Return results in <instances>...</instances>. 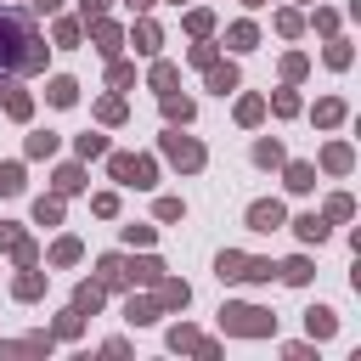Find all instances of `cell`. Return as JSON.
I'll return each mask as SVG.
<instances>
[{"instance_id": "cell-27", "label": "cell", "mask_w": 361, "mask_h": 361, "mask_svg": "<svg viewBox=\"0 0 361 361\" xmlns=\"http://www.w3.org/2000/svg\"><path fill=\"white\" fill-rule=\"evenodd\" d=\"M79 186H85V180H79V169H73V164H68V169H56V192H79Z\"/></svg>"}, {"instance_id": "cell-8", "label": "cell", "mask_w": 361, "mask_h": 361, "mask_svg": "<svg viewBox=\"0 0 361 361\" xmlns=\"http://www.w3.org/2000/svg\"><path fill=\"white\" fill-rule=\"evenodd\" d=\"M90 39H96V45H102V51H107V56H113V51H118V28H113V23H107V17H90Z\"/></svg>"}, {"instance_id": "cell-16", "label": "cell", "mask_w": 361, "mask_h": 361, "mask_svg": "<svg viewBox=\"0 0 361 361\" xmlns=\"http://www.w3.org/2000/svg\"><path fill=\"white\" fill-rule=\"evenodd\" d=\"M96 305H102V282H85V288L73 293V310L85 316V310H96Z\"/></svg>"}, {"instance_id": "cell-29", "label": "cell", "mask_w": 361, "mask_h": 361, "mask_svg": "<svg viewBox=\"0 0 361 361\" xmlns=\"http://www.w3.org/2000/svg\"><path fill=\"white\" fill-rule=\"evenodd\" d=\"M96 113H102V118H107V124H118V118H124V102H118V96H107V102H102V107H96Z\"/></svg>"}, {"instance_id": "cell-36", "label": "cell", "mask_w": 361, "mask_h": 361, "mask_svg": "<svg viewBox=\"0 0 361 361\" xmlns=\"http://www.w3.org/2000/svg\"><path fill=\"white\" fill-rule=\"evenodd\" d=\"M276 113H299V96L293 90H276Z\"/></svg>"}, {"instance_id": "cell-19", "label": "cell", "mask_w": 361, "mask_h": 361, "mask_svg": "<svg viewBox=\"0 0 361 361\" xmlns=\"http://www.w3.org/2000/svg\"><path fill=\"white\" fill-rule=\"evenodd\" d=\"M34 220H39V226H56V220H62V203H56V197H39Z\"/></svg>"}, {"instance_id": "cell-24", "label": "cell", "mask_w": 361, "mask_h": 361, "mask_svg": "<svg viewBox=\"0 0 361 361\" xmlns=\"http://www.w3.org/2000/svg\"><path fill=\"white\" fill-rule=\"evenodd\" d=\"M254 39H259V34H254V23H237V28H231V45H237V51H248Z\"/></svg>"}, {"instance_id": "cell-39", "label": "cell", "mask_w": 361, "mask_h": 361, "mask_svg": "<svg viewBox=\"0 0 361 361\" xmlns=\"http://www.w3.org/2000/svg\"><path fill=\"white\" fill-rule=\"evenodd\" d=\"M34 6H39V11H56V6H62V0H34Z\"/></svg>"}, {"instance_id": "cell-23", "label": "cell", "mask_w": 361, "mask_h": 361, "mask_svg": "<svg viewBox=\"0 0 361 361\" xmlns=\"http://www.w3.org/2000/svg\"><path fill=\"white\" fill-rule=\"evenodd\" d=\"M51 259H56V265H73V259H79V243H73V237H62V243L51 248Z\"/></svg>"}, {"instance_id": "cell-33", "label": "cell", "mask_w": 361, "mask_h": 361, "mask_svg": "<svg viewBox=\"0 0 361 361\" xmlns=\"http://www.w3.org/2000/svg\"><path fill=\"white\" fill-rule=\"evenodd\" d=\"M79 152H85V158H96V152H107V141H102V135H79Z\"/></svg>"}, {"instance_id": "cell-5", "label": "cell", "mask_w": 361, "mask_h": 361, "mask_svg": "<svg viewBox=\"0 0 361 361\" xmlns=\"http://www.w3.org/2000/svg\"><path fill=\"white\" fill-rule=\"evenodd\" d=\"M164 152H169V164H180V169H197V164H203V147L186 141V135H164Z\"/></svg>"}, {"instance_id": "cell-20", "label": "cell", "mask_w": 361, "mask_h": 361, "mask_svg": "<svg viewBox=\"0 0 361 361\" xmlns=\"http://www.w3.org/2000/svg\"><path fill=\"white\" fill-rule=\"evenodd\" d=\"M0 192H6V197L23 192V169H17V164H0Z\"/></svg>"}, {"instance_id": "cell-10", "label": "cell", "mask_w": 361, "mask_h": 361, "mask_svg": "<svg viewBox=\"0 0 361 361\" xmlns=\"http://www.w3.org/2000/svg\"><path fill=\"white\" fill-rule=\"evenodd\" d=\"M169 344H175V350H197V355H214V344H209V338H197L192 327H175V333H169Z\"/></svg>"}, {"instance_id": "cell-4", "label": "cell", "mask_w": 361, "mask_h": 361, "mask_svg": "<svg viewBox=\"0 0 361 361\" xmlns=\"http://www.w3.org/2000/svg\"><path fill=\"white\" fill-rule=\"evenodd\" d=\"M113 175L124 186H152V164L147 158H130V152H113Z\"/></svg>"}, {"instance_id": "cell-26", "label": "cell", "mask_w": 361, "mask_h": 361, "mask_svg": "<svg viewBox=\"0 0 361 361\" xmlns=\"http://www.w3.org/2000/svg\"><path fill=\"white\" fill-rule=\"evenodd\" d=\"M338 118H344V102H322L316 107V124H338Z\"/></svg>"}, {"instance_id": "cell-14", "label": "cell", "mask_w": 361, "mask_h": 361, "mask_svg": "<svg viewBox=\"0 0 361 361\" xmlns=\"http://www.w3.org/2000/svg\"><path fill=\"white\" fill-rule=\"evenodd\" d=\"M51 102H56V107H73V102H79V85H73V79H51Z\"/></svg>"}, {"instance_id": "cell-15", "label": "cell", "mask_w": 361, "mask_h": 361, "mask_svg": "<svg viewBox=\"0 0 361 361\" xmlns=\"http://www.w3.org/2000/svg\"><path fill=\"white\" fill-rule=\"evenodd\" d=\"M276 276L299 288V282H310V259H288V265H276Z\"/></svg>"}, {"instance_id": "cell-40", "label": "cell", "mask_w": 361, "mask_h": 361, "mask_svg": "<svg viewBox=\"0 0 361 361\" xmlns=\"http://www.w3.org/2000/svg\"><path fill=\"white\" fill-rule=\"evenodd\" d=\"M248 6H259V0H248Z\"/></svg>"}, {"instance_id": "cell-30", "label": "cell", "mask_w": 361, "mask_h": 361, "mask_svg": "<svg viewBox=\"0 0 361 361\" xmlns=\"http://www.w3.org/2000/svg\"><path fill=\"white\" fill-rule=\"evenodd\" d=\"M28 152H34V158H45V152H56V135H28Z\"/></svg>"}, {"instance_id": "cell-31", "label": "cell", "mask_w": 361, "mask_h": 361, "mask_svg": "<svg viewBox=\"0 0 361 361\" xmlns=\"http://www.w3.org/2000/svg\"><path fill=\"white\" fill-rule=\"evenodd\" d=\"M158 316V305H147V299H130V322H152Z\"/></svg>"}, {"instance_id": "cell-11", "label": "cell", "mask_w": 361, "mask_h": 361, "mask_svg": "<svg viewBox=\"0 0 361 361\" xmlns=\"http://www.w3.org/2000/svg\"><path fill=\"white\" fill-rule=\"evenodd\" d=\"M322 169H327V175H344V169H350V147H344V141H333V147L322 152Z\"/></svg>"}, {"instance_id": "cell-21", "label": "cell", "mask_w": 361, "mask_h": 361, "mask_svg": "<svg viewBox=\"0 0 361 361\" xmlns=\"http://www.w3.org/2000/svg\"><path fill=\"white\" fill-rule=\"evenodd\" d=\"M164 113H169V118H180V124H186V118H192V102H186V96H164Z\"/></svg>"}, {"instance_id": "cell-37", "label": "cell", "mask_w": 361, "mask_h": 361, "mask_svg": "<svg viewBox=\"0 0 361 361\" xmlns=\"http://www.w3.org/2000/svg\"><path fill=\"white\" fill-rule=\"evenodd\" d=\"M158 220H180V197H164L158 203Z\"/></svg>"}, {"instance_id": "cell-28", "label": "cell", "mask_w": 361, "mask_h": 361, "mask_svg": "<svg viewBox=\"0 0 361 361\" xmlns=\"http://www.w3.org/2000/svg\"><path fill=\"white\" fill-rule=\"evenodd\" d=\"M186 299H192L186 282H164V305H186Z\"/></svg>"}, {"instance_id": "cell-25", "label": "cell", "mask_w": 361, "mask_h": 361, "mask_svg": "<svg viewBox=\"0 0 361 361\" xmlns=\"http://www.w3.org/2000/svg\"><path fill=\"white\" fill-rule=\"evenodd\" d=\"M6 113H11V118H28V96H23V90H6Z\"/></svg>"}, {"instance_id": "cell-38", "label": "cell", "mask_w": 361, "mask_h": 361, "mask_svg": "<svg viewBox=\"0 0 361 361\" xmlns=\"http://www.w3.org/2000/svg\"><path fill=\"white\" fill-rule=\"evenodd\" d=\"M79 6H85V17H102L107 11V0H79Z\"/></svg>"}, {"instance_id": "cell-7", "label": "cell", "mask_w": 361, "mask_h": 361, "mask_svg": "<svg viewBox=\"0 0 361 361\" xmlns=\"http://www.w3.org/2000/svg\"><path fill=\"white\" fill-rule=\"evenodd\" d=\"M305 327H310V338H333V327H338V322H333V310H327V305H316V310H305Z\"/></svg>"}, {"instance_id": "cell-1", "label": "cell", "mask_w": 361, "mask_h": 361, "mask_svg": "<svg viewBox=\"0 0 361 361\" xmlns=\"http://www.w3.org/2000/svg\"><path fill=\"white\" fill-rule=\"evenodd\" d=\"M0 68L6 73H39L45 68V39L34 34V23L11 6H0Z\"/></svg>"}, {"instance_id": "cell-22", "label": "cell", "mask_w": 361, "mask_h": 361, "mask_svg": "<svg viewBox=\"0 0 361 361\" xmlns=\"http://www.w3.org/2000/svg\"><path fill=\"white\" fill-rule=\"evenodd\" d=\"M254 164H265V169L282 164V147H276V141H259V147H254Z\"/></svg>"}, {"instance_id": "cell-17", "label": "cell", "mask_w": 361, "mask_h": 361, "mask_svg": "<svg viewBox=\"0 0 361 361\" xmlns=\"http://www.w3.org/2000/svg\"><path fill=\"white\" fill-rule=\"evenodd\" d=\"M130 39H135V51H158V28H152V23H135Z\"/></svg>"}, {"instance_id": "cell-32", "label": "cell", "mask_w": 361, "mask_h": 361, "mask_svg": "<svg viewBox=\"0 0 361 361\" xmlns=\"http://www.w3.org/2000/svg\"><path fill=\"white\" fill-rule=\"evenodd\" d=\"M152 85H158V90H169V85H175V68H169V62H158V68H152Z\"/></svg>"}, {"instance_id": "cell-35", "label": "cell", "mask_w": 361, "mask_h": 361, "mask_svg": "<svg viewBox=\"0 0 361 361\" xmlns=\"http://www.w3.org/2000/svg\"><path fill=\"white\" fill-rule=\"evenodd\" d=\"M34 293H39V276H34V271H28V276H17V299H34Z\"/></svg>"}, {"instance_id": "cell-9", "label": "cell", "mask_w": 361, "mask_h": 361, "mask_svg": "<svg viewBox=\"0 0 361 361\" xmlns=\"http://www.w3.org/2000/svg\"><path fill=\"white\" fill-rule=\"evenodd\" d=\"M209 90H220V96L237 90V68L231 62H209Z\"/></svg>"}, {"instance_id": "cell-12", "label": "cell", "mask_w": 361, "mask_h": 361, "mask_svg": "<svg viewBox=\"0 0 361 361\" xmlns=\"http://www.w3.org/2000/svg\"><path fill=\"white\" fill-rule=\"evenodd\" d=\"M293 231H299L305 243H322V237H327V220H322V214H299V220H293Z\"/></svg>"}, {"instance_id": "cell-18", "label": "cell", "mask_w": 361, "mask_h": 361, "mask_svg": "<svg viewBox=\"0 0 361 361\" xmlns=\"http://www.w3.org/2000/svg\"><path fill=\"white\" fill-rule=\"evenodd\" d=\"M259 113H265L259 96H243V102H237V118H243V124H259Z\"/></svg>"}, {"instance_id": "cell-13", "label": "cell", "mask_w": 361, "mask_h": 361, "mask_svg": "<svg viewBox=\"0 0 361 361\" xmlns=\"http://www.w3.org/2000/svg\"><path fill=\"white\" fill-rule=\"evenodd\" d=\"M288 186L293 192H310L316 186V164H288Z\"/></svg>"}, {"instance_id": "cell-6", "label": "cell", "mask_w": 361, "mask_h": 361, "mask_svg": "<svg viewBox=\"0 0 361 361\" xmlns=\"http://www.w3.org/2000/svg\"><path fill=\"white\" fill-rule=\"evenodd\" d=\"M248 226H254V231H276V226H282V203H254V209H248Z\"/></svg>"}, {"instance_id": "cell-34", "label": "cell", "mask_w": 361, "mask_h": 361, "mask_svg": "<svg viewBox=\"0 0 361 361\" xmlns=\"http://www.w3.org/2000/svg\"><path fill=\"white\" fill-rule=\"evenodd\" d=\"M327 220H350V197H344V192L327 203Z\"/></svg>"}, {"instance_id": "cell-2", "label": "cell", "mask_w": 361, "mask_h": 361, "mask_svg": "<svg viewBox=\"0 0 361 361\" xmlns=\"http://www.w3.org/2000/svg\"><path fill=\"white\" fill-rule=\"evenodd\" d=\"M220 322H226V333H243V338H259V333H271V327H276V316H271V310H259V305H226V310H220Z\"/></svg>"}, {"instance_id": "cell-3", "label": "cell", "mask_w": 361, "mask_h": 361, "mask_svg": "<svg viewBox=\"0 0 361 361\" xmlns=\"http://www.w3.org/2000/svg\"><path fill=\"white\" fill-rule=\"evenodd\" d=\"M271 259H248V254H220V282H271Z\"/></svg>"}]
</instances>
